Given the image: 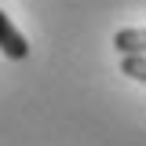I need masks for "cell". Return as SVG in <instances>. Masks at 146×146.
<instances>
[{
  "mask_svg": "<svg viewBox=\"0 0 146 146\" xmlns=\"http://www.w3.org/2000/svg\"><path fill=\"white\" fill-rule=\"evenodd\" d=\"M0 55L11 58V62H22V58L29 55V40L18 33V26L4 15V11H0Z\"/></svg>",
  "mask_w": 146,
  "mask_h": 146,
  "instance_id": "cell-1",
  "label": "cell"
},
{
  "mask_svg": "<svg viewBox=\"0 0 146 146\" xmlns=\"http://www.w3.org/2000/svg\"><path fill=\"white\" fill-rule=\"evenodd\" d=\"M113 48L121 55H146V26L143 29H117L113 33Z\"/></svg>",
  "mask_w": 146,
  "mask_h": 146,
  "instance_id": "cell-2",
  "label": "cell"
},
{
  "mask_svg": "<svg viewBox=\"0 0 146 146\" xmlns=\"http://www.w3.org/2000/svg\"><path fill=\"white\" fill-rule=\"evenodd\" d=\"M121 73L146 84V55H121Z\"/></svg>",
  "mask_w": 146,
  "mask_h": 146,
  "instance_id": "cell-3",
  "label": "cell"
}]
</instances>
